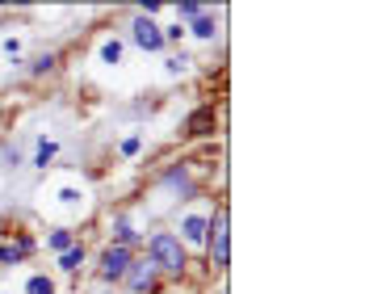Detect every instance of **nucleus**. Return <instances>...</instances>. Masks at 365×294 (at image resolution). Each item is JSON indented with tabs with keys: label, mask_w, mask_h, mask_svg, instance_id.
<instances>
[{
	"label": "nucleus",
	"mask_w": 365,
	"mask_h": 294,
	"mask_svg": "<svg viewBox=\"0 0 365 294\" xmlns=\"http://www.w3.org/2000/svg\"><path fill=\"white\" fill-rule=\"evenodd\" d=\"M147 261L156 265V274L164 269V274H172V278H181L185 274V244H181V236H172V232H156L151 236V244H147Z\"/></svg>",
	"instance_id": "1"
},
{
	"label": "nucleus",
	"mask_w": 365,
	"mask_h": 294,
	"mask_svg": "<svg viewBox=\"0 0 365 294\" xmlns=\"http://www.w3.org/2000/svg\"><path fill=\"white\" fill-rule=\"evenodd\" d=\"M206 244H210V265H214V269H227V261H231V232H227V211H219V215L210 219V236H206Z\"/></svg>",
	"instance_id": "2"
},
{
	"label": "nucleus",
	"mask_w": 365,
	"mask_h": 294,
	"mask_svg": "<svg viewBox=\"0 0 365 294\" xmlns=\"http://www.w3.org/2000/svg\"><path fill=\"white\" fill-rule=\"evenodd\" d=\"M130 261H135V253H130V248L109 244V248L101 253V265H97L101 282H122V274H126V265H130Z\"/></svg>",
	"instance_id": "3"
},
{
	"label": "nucleus",
	"mask_w": 365,
	"mask_h": 294,
	"mask_svg": "<svg viewBox=\"0 0 365 294\" xmlns=\"http://www.w3.org/2000/svg\"><path fill=\"white\" fill-rule=\"evenodd\" d=\"M130 42L139 46V51H164V29L156 25V21H147V17H135V25H130Z\"/></svg>",
	"instance_id": "4"
},
{
	"label": "nucleus",
	"mask_w": 365,
	"mask_h": 294,
	"mask_svg": "<svg viewBox=\"0 0 365 294\" xmlns=\"http://www.w3.org/2000/svg\"><path fill=\"white\" fill-rule=\"evenodd\" d=\"M122 282H126V290L130 294H147L156 286V265L143 257V261H130L126 265V274H122Z\"/></svg>",
	"instance_id": "5"
},
{
	"label": "nucleus",
	"mask_w": 365,
	"mask_h": 294,
	"mask_svg": "<svg viewBox=\"0 0 365 294\" xmlns=\"http://www.w3.org/2000/svg\"><path fill=\"white\" fill-rule=\"evenodd\" d=\"M214 126H219L214 105H198V109L185 118V135H189V139H206V135H214Z\"/></svg>",
	"instance_id": "6"
},
{
	"label": "nucleus",
	"mask_w": 365,
	"mask_h": 294,
	"mask_svg": "<svg viewBox=\"0 0 365 294\" xmlns=\"http://www.w3.org/2000/svg\"><path fill=\"white\" fill-rule=\"evenodd\" d=\"M181 236H185V244H206L210 219H206V215H185V219H181Z\"/></svg>",
	"instance_id": "7"
},
{
	"label": "nucleus",
	"mask_w": 365,
	"mask_h": 294,
	"mask_svg": "<svg viewBox=\"0 0 365 294\" xmlns=\"http://www.w3.org/2000/svg\"><path fill=\"white\" fill-rule=\"evenodd\" d=\"M113 244H118V248H135V244H139V232L130 227V219H118V223H113Z\"/></svg>",
	"instance_id": "8"
},
{
	"label": "nucleus",
	"mask_w": 365,
	"mask_h": 294,
	"mask_svg": "<svg viewBox=\"0 0 365 294\" xmlns=\"http://www.w3.org/2000/svg\"><path fill=\"white\" fill-rule=\"evenodd\" d=\"M185 34H193V38H214V34H219V21H214L210 13H202V17H198Z\"/></svg>",
	"instance_id": "9"
},
{
	"label": "nucleus",
	"mask_w": 365,
	"mask_h": 294,
	"mask_svg": "<svg viewBox=\"0 0 365 294\" xmlns=\"http://www.w3.org/2000/svg\"><path fill=\"white\" fill-rule=\"evenodd\" d=\"M59 156V143L55 139H38V152H34V168H46L50 160Z\"/></svg>",
	"instance_id": "10"
},
{
	"label": "nucleus",
	"mask_w": 365,
	"mask_h": 294,
	"mask_svg": "<svg viewBox=\"0 0 365 294\" xmlns=\"http://www.w3.org/2000/svg\"><path fill=\"white\" fill-rule=\"evenodd\" d=\"M84 265V244H71L67 253H59V269H67V274H76Z\"/></svg>",
	"instance_id": "11"
},
{
	"label": "nucleus",
	"mask_w": 365,
	"mask_h": 294,
	"mask_svg": "<svg viewBox=\"0 0 365 294\" xmlns=\"http://www.w3.org/2000/svg\"><path fill=\"white\" fill-rule=\"evenodd\" d=\"M55 63H59V59H55L50 51H42V55L29 59V76H46V72H55Z\"/></svg>",
	"instance_id": "12"
},
{
	"label": "nucleus",
	"mask_w": 365,
	"mask_h": 294,
	"mask_svg": "<svg viewBox=\"0 0 365 294\" xmlns=\"http://www.w3.org/2000/svg\"><path fill=\"white\" fill-rule=\"evenodd\" d=\"M122 51H126L122 38H105V42H101V59H105V63H122Z\"/></svg>",
	"instance_id": "13"
},
{
	"label": "nucleus",
	"mask_w": 365,
	"mask_h": 294,
	"mask_svg": "<svg viewBox=\"0 0 365 294\" xmlns=\"http://www.w3.org/2000/svg\"><path fill=\"white\" fill-rule=\"evenodd\" d=\"M25 294H55V282H50L46 274H29V282H25Z\"/></svg>",
	"instance_id": "14"
},
{
	"label": "nucleus",
	"mask_w": 365,
	"mask_h": 294,
	"mask_svg": "<svg viewBox=\"0 0 365 294\" xmlns=\"http://www.w3.org/2000/svg\"><path fill=\"white\" fill-rule=\"evenodd\" d=\"M202 13H206V8H202L198 0H185V4H177V25H181V21H198Z\"/></svg>",
	"instance_id": "15"
},
{
	"label": "nucleus",
	"mask_w": 365,
	"mask_h": 294,
	"mask_svg": "<svg viewBox=\"0 0 365 294\" xmlns=\"http://www.w3.org/2000/svg\"><path fill=\"white\" fill-rule=\"evenodd\" d=\"M164 72H168V76H185V72H189V55H168V59H164Z\"/></svg>",
	"instance_id": "16"
},
{
	"label": "nucleus",
	"mask_w": 365,
	"mask_h": 294,
	"mask_svg": "<svg viewBox=\"0 0 365 294\" xmlns=\"http://www.w3.org/2000/svg\"><path fill=\"white\" fill-rule=\"evenodd\" d=\"M71 244H76V236H71L67 227H59V232H50V248H55V253H67Z\"/></svg>",
	"instance_id": "17"
},
{
	"label": "nucleus",
	"mask_w": 365,
	"mask_h": 294,
	"mask_svg": "<svg viewBox=\"0 0 365 294\" xmlns=\"http://www.w3.org/2000/svg\"><path fill=\"white\" fill-rule=\"evenodd\" d=\"M34 253V236H17V248H13V257L21 261V257H29Z\"/></svg>",
	"instance_id": "18"
},
{
	"label": "nucleus",
	"mask_w": 365,
	"mask_h": 294,
	"mask_svg": "<svg viewBox=\"0 0 365 294\" xmlns=\"http://www.w3.org/2000/svg\"><path fill=\"white\" fill-rule=\"evenodd\" d=\"M139 147H143V139H139V135L122 139V156H139Z\"/></svg>",
	"instance_id": "19"
},
{
	"label": "nucleus",
	"mask_w": 365,
	"mask_h": 294,
	"mask_svg": "<svg viewBox=\"0 0 365 294\" xmlns=\"http://www.w3.org/2000/svg\"><path fill=\"white\" fill-rule=\"evenodd\" d=\"M4 168H21V152L17 147H4Z\"/></svg>",
	"instance_id": "20"
},
{
	"label": "nucleus",
	"mask_w": 365,
	"mask_h": 294,
	"mask_svg": "<svg viewBox=\"0 0 365 294\" xmlns=\"http://www.w3.org/2000/svg\"><path fill=\"white\" fill-rule=\"evenodd\" d=\"M0 265H17V257H13V248H8V244H0Z\"/></svg>",
	"instance_id": "21"
},
{
	"label": "nucleus",
	"mask_w": 365,
	"mask_h": 294,
	"mask_svg": "<svg viewBox=\"0 0 365 294\" xmlns=\"http://www.w3.org/2000/svg\"><path fill=\"white\" fill-rule=\"evenodd\" d=\"M0 46H4V55H17V51H21V42H17V38H4Z\"/></svg>",
	"instance_id": "22"
}]
</instances>
